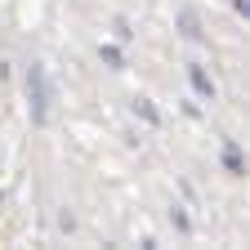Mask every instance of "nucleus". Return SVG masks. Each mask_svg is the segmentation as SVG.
Returning a JSON list of instances; mask_svg holds the SVG:
<instances>
[{"mask_svg": "<svg viewBox=\"0 0 250 250\" xmlns=\"http://www.w3.org/2000/svg\"><path fill=\"white\" fill-rule=\"evenodd\" d=\"M134 112H139L143 121H152V125H156V107H152L147 99H134Z\"/></svg>", "mask_w": 250, "mask_h": 250, "instance_id": "20e7f679", "label": "nucleus"}, {"mask_svg": "<svg viewBox=\"0 0 250 250\" xmlns=\"http://www.w3.org/2000/svg\"><path fill=\"white\" fill-rule=\"evenodd\" d=\"M188 81H192V89L201 94V99H214V81L206 76V67H197V62H192V67H188Z\"/></svg>", "mask_w": 250, "mask_h": 250, "instance_id": "f03ea898", "label": "nucleus"}, {"mask_svg": "<svg viewBox=\"0 0 250 250\" xmlns=\"http://www.w3.org/2000/svg\"><path fill=\"white\" fill-rule=\"evenodd\" d=\"M27 107H31V121H36V125L49 121V76H45L41 62L27 67Z\"/></svg>", "mask_w": 250, "mask_h": 250, "instance_id": "f257e3e1", "label": "nucleus"}, {"mask_svg": "<svg viewBox=\"0 0 250 250\" xmlns=\"http://www.w3.org/2000/svg\"><path fill=\"white\" fill-rule=\"evenodd\" d=\"M99 54H103V62H107V67H121V49H116V45H103Z\"/></svg>", "mask_w": 250, "mask_h": 250, "instance_id": "39448f33", "label": "nucleus"}, {"mask_svg": "<svg viewBox=\"0 0 250 250\" xmlns=\"http://www.w3.org/2000/svg\"><path fill=\"white\" fill-rule=\"evenodd\" d=\"M224 166H228V174H241V156H237V147H232V143L224 147Z\"/></svg>", "mask_w": 250, "mask_h": 250, "instance_id": "7ed1b4c3", "label": "nucleus"}]
</instances>
